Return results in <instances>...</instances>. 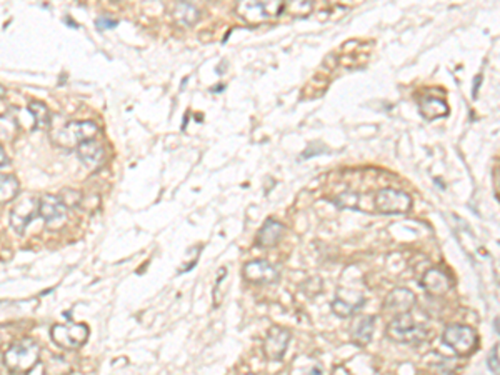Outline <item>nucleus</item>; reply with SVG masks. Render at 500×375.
I'll return each instance as SVG.
<instances>
[{"label":"nucleus","instance_id":"nucleus-3","mask_svg":"<svg viewBox=\"0 0 500 375\" xmlns=\"http://www.w3.org/2000/svg\"><path fill=\"white\" fill-rule=\"evenodd\" d=\"M388 339L395 340L400 344H414L421 342L427 337V330L424 326L414 321L410 314H402L387 326Z\"/></svg>","mask_w":500,"mask_h":375},{"label":"nucleus","instance_id":"nucleus-9","mask_svg":"<svg viewBox=\"0 0 500 375\" xmlns=\"http://www.w3.org/2000/svg\"><path fill=\"white\" fill-rule=\"evenodd\" d=\"M38 217H42L49 227H59L66 220L67 207L59 197L44 195L42 199H38Z\"/></svg>","mask_w":500,"mask_h":375},{"label":"nucleus","instance_id":"nucleus-19","mask_svg":"<svg viewBox=\"0 0 500 375\" xmlns=\"http://www.w3.org/2000/svg\"><path fill=\"white\" fill-rule=\"evenodd\" d=\"M174 15L182 25H187V27H189V25H194L195 22H197L200 14H199L197 8L192 6V3L181 2L174 7Z\"/></svg>","mask_w":500,"mask_h":375},{"label":"nucleus","instance_id":"nucleus-4","mask_svg":"<svg viewBox=\"0 0 500 375\" xmlns=\"http://www.w3.org/2000/svg\"><path fill=\"white\" fill-rule=\"evenodd\" d=\"M444 344L450 347L457 355L465 357L476 352L478 345L477 332L469 326H450L442 335Z\"/></svg>","mask_w":500,"mask_h":375},{"label":"nucleus","instance_id":"nucleus-14","mask_svg":"<svg viewBox=\"0 0 500 375\" xmlns=\"http://www.w3.org/2000/svg\"><path fill=\"white\" fill-rule=\"evenodd\" d=\"M424 289L432 296H440V293H446L448 289L452 287V280L446 272L440 270V268H432L429 270L424 277Z\"/></svg>","mask_w":500,"mask_h":375},{"label":"nucleus","instance_id":"nucleus-12","mask_svg":"<svg viewBox=\"0 0 500 375\" xmlns=\"http://www.w3.org/2000/svg\"><path fill=\"white\" fill-rule=\"evenodd\" d=\"M416 305V293L409 289H395L388 293L386 300V309L394 314H409Z\"/></svg>","mask_w":500,"mask_h":375},{"label":"nucleus","instance_id":"nucleus-13","mask_svg":"<svg viewBox=\"0 0 500 375\" xmlns=\"http://www.w3.org/2000/svg\"><path fill=\"white\" fill-rule=\"evenodd\" d=\"M77 155H79L80 162H82L85 167L89 169L96 170L104 165V147H102L99 142H96V140H91V142H85L82 146L77 147Z\"/></svg>","mask_w":500,"mask_h":375},{"label":"nucleus","instance_id":"nucleus-25","mask_svg":"<svg viewBox=\"0 0 500 375\" xmlns=\"http://www.w3.org/2000/svg\"><path fill=\"white\" fill-rule=\"evenodd\" d=\"M6 167H8V157H7V153L3 152V148L0 147V170L6 169Z\"/></svg>","mask_w":500,"mask_h":375},{"label":"nucleus","instance_id":"nucleus-24","mask_svg":"<svg viewBox=\"0 0 500 375\" xmlns=\"http://www.w3.org/2000/svg\"><path fill=\"white\" fill-rule=\"evenodd\" d=\"M487 364H489L490 372H492L494 375H499V372H500V370H499V345H495L494 351L490 352Z\"/></svg>","mask_w":500,"mask_h":375},{"label":"nucleus","instance_id":"nucleus-26","mask_svg":"<svg viewBox=\"0 0 500 375\" xmlns=\"http://www.w3.org/2000/svg\"><path fill=\"white\" fill-rule=\"evenodd\" d=\"M480 80H482L480 75H477L476 80H474V91H472L474 99H477V87H478V84H480Z\"/></svg>","mask_w":500,"mask_h":375},{"label":"nucleus","instance_id":"nucleus-10","mask_svg":"<svg viewBox=\"0 0 500 375\" xmlns=\"http://www.w3.org/2000/svg\"><path fill=\"white\" fill-rule=\"evenodd\" d=\"M290 342V332L284 327H272L268 330L266 344H264V352H266L267 359L272 362H279L284 359L285 351H287V345Z\"/></svg>","mask_w":500,"mask_h":375},{"label":"nucleus","instance_id":"nucleus-8","mask_svg":"<svg viewBox=\"0 0 500 375\" xmlns=\"http://www.w3.org/2000/svg\"><path fill=\"white\" fill-rule=\"evenodd\" d=\"M38 215V199L33 195H24L15 202L10 212L12 229L17 234H24L27 225Z\"/></svg>","mask_w":500,"mask_h":375},{"label":"nucleus","instance_id":"nucleus-2","mask_svg":"<svg viewBox=\"0 0 500 375\" xmlns=\"http://www.w3.org/2000/svg\"><path fill=\"white\" fill-rule=\"evenodd\" d=\"M97 125L91 121L70 122L55 134L54 144L61 148H77L85 142H91L97 135Z\"/></svg>","mask_w":500,"mask_h":375},{"label":"nucleus","instance_id":"nucleus-1","mask_svg":"<svg viewBox=\"0 0 500 375\" xmlns=\"http://www.w3.org/2000/svg\"><path fill=\"white\" fill-rule=\"evenodd\" d=\"M38 355H40V347H38L36 340L22 339L8 349L6 357H3V362H6L7 369L10 372L27 374L36 367Z\"/></svg>","mask_w":500,"mask_h":375},{"label":"nucleus","instance_id":"nucleus-20","mask_svg":"<svg viewBox=\"0 0 500 375\" xmlns=\"http://www.w3.org/2000/svg\"><path fill=\"white\" fill-rule=\"evenodd\" d=\"M29 112L32 114L33 122H36V129L44 130L50 125V112L40 102H31L29 104Z\"/></svg>","mask_w":500,"mask_h":375},{"label":"nucleus","instance_id":"nucleus-7","mask_svg":"<svg viewBox=\"0 0 500 375\" xmlns=\"http://www.w3.org/2000/svg\"><path fill=\"white\" fill-rule=\"evenodd\" d=\"M54 344L62 349H79L89 337V327L85 323H57L50 330Z\"/></svg>","mask_w":500,"mask_h":375},{"label":"nucleus","instance_id":"nucleus-6","mask_svg":"<svg viewBox=\"0 0 500 375\" xmlns=\"http://www.w3.org/2000/svg\"><path fill=\"white\" fill-rule=\"evenodd\" d=\"M410 207H412V197L404 190L380 189L375 194V208L380 214H407Z\"/></svg>","mask_w":500,"mask_h":375},{"label":"nucleus","instance_id":"nucleus-15","mask_svg":"<svg viewBox=\"0 0 500 375\" xmlns=\"http://www.w3.org/2000/svg\"><path fill=\"white\" fill-rule=\"evenodd\" d=\"M374 329H375L374 317H370V315H362V317H358L357 321L352 323V330H350L354 344L357 345L369 344L372 340V335H374Z\"/></svg>","mask_w":500,"mask_h":375},{"label":"nucleus","instance_id":"nucleus-27","mask_svg":"<svg viewBox=\"0 0 500 375\" xmlns=\"http://www.w3.org/2000/svg\"><path fill=\"white\" fill-rule=\"evenodd\" d=\"M3 93H6V91H3V87H0V99L3 97Z\"/></svg>","mask_w":500,"mask_h":375},{"label":"nucleus","instance_id":"nucleus-23","mask_svg":"<svg viewBox=\"0 0 500 375\" xmlns=\"http://www.w3.org/2000/svg\"><path fill=\"white\" fill-rule=\"evenodd\" d=\"M117 24H119V20L114 19V17H110V15H100L99 19L96 20L97 29H100V31H105V29H114V27H117Z\"/></svg>","mask_w":500,"mask_h":375},{"label":"nucleus","instance_id":"nucleus-18","mask_svg":"<svg viewBox=\"0 0 500 375\" xmlns=\"http://www.w3.org/2000/svg\"><path fill=\"white\" fill-rule=\"evenodd\" d=\"M19 195V181L14 176L0 174V204H8Z\"/></svg>","mask_w":500,"mask_h":375},{"label":"nucleus","instance_id":"nucleus-5","mask_svg":"<svg viewBox=\"0 0 500 375\" xmlns=\"http://www.w3.org/2000/svg\"><path fill=\"white\" fill-rule=\"evenodd\" d=\"M287 8L285 2H241L237 6L238 15L249 24H262L277 19Z\"/></svg>","mask_w":500,"mask_h":375},{"label":"nucleus","instance_id":"nucleus-17","mask_svg":"<svg viewBox=\"0 0 500 375\" xmlns=\"http://www.w3.org/2000/svg\"><path fill=\"white\" fill-rule=\"evenodd\" d=\"M418 109H421V114L424 115L427 121L446 117L448 114V107L446 102L434 95L421 97V99H418Z\"/></svg>","mask_w":500,"mask_h":375},{"label":"nucleus","instance_id":"nucleus-22","mask_svg":"<svg viewBox=\"0 0 500 375\" xmlns=\"http://www.w3.org/2000/svg\"><path fill=\"white\" fill-rule=\"evenodd\" d=\"M361 305H362V304H350V302L344 300V299H342V297L339 296L335 300H333L332 310H333V314H337V315H339V317H350V315L356 312V310H357Z\"/></svg>","mask_w":500,"mask_h":375},{"label":"nucleus","instance_id":"nucleus-21","mask_svg":"<svg viewBox=\"0 0 500 375\" xmlns=\"http://www.w3.org/2000/svg\"><path fill=\"white\" fill-rule=\"evenodd\" d=\"M17 135V121L8 115H0V144L12 142Z\"/></svg>","mask_w":500,"mask_h":375},{"label":"nucleus","instance_id":"nucleus-11","mask_svg":"<svg viewBox=\"0 0 500 375\" xmlns=\"http://www.w3.org/2000/svg\"><path fill=\"white\" fill-rule=\"evenodd\" d=\"M243 277L254 284H273L279 280V270L267 261H252L243 267Z\"/></svg>","mask_w":500,"mask_h":375},{"label":"nucleus","instance_id":"nucleus-16","mask_svg":"<svg viewBox=\"0 0 500 375\" xmlns=\"http://www.w3.org/2000/svg\"><path fill=\"white\" fill-rule=\"evenodd\" d=\"M282 234H284V225L273 219H267L266 224L262 225V229H260L257 234V245L266 247V249L277 245Z\"/></svg>","mask_w":500,"mask_h":375},{"label":"nucleus","instance_id":"nucleus-28","mask_svg":"<svg viewBox=\"0 0 500 375\" xmlns=\"http://www.w3.org/2000/svg\"><path fill=\"white\" fill-rule=\"evenodd\" d=\"M245 375H252V374H245Z\"/></svg>","mask_w":500,"mask_h":375}]
</instances>
